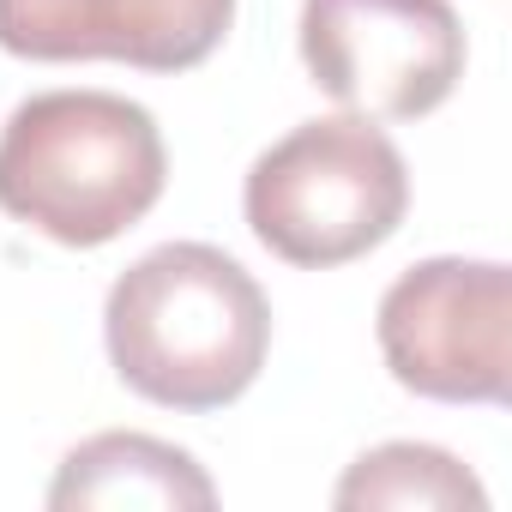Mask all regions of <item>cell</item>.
<instances>
[{"label": "cell", "mask_w": 512, "mask_h": 512, "mask_svg": "<svg viewBox=\"0 0 512 512\" xmlns=\"http://www.w3.org/2000/svg\"><path fill=\"white\" fill-rule=\"evenodd\" d=\"M103 338L127 392L205 416L260 380L272 350V302L223 247L169 241L115 278Z\"/></svg>", "instance_id": "cell-1"}, {"label": "cell", "mask_w": 512, "mask_h": 512, "mask_svg": "<svg viewBox=\"0 0 512 512\" xmlns=\"http://www.w3.org/2000/svg\"><path fill=\"white\" fill-rule=\"evenodd\" d=\"M169 181L145 103L115 91H43L0 127V211L61 247L127 235Z\"/></svg>", "instance_id": "cell-2"}, {"label": "cell", "mask_w": 512, "mask_h": 512, "mask_svg": "<svg viewBox=\"0 0 512 512\" xmlns=\"http://www.w3.org/2000/svg\"><path fill=\"white\" fill-rule=\"evenodd\" d=\"M241 211L278 260L326 272L398 235L410 211V169L368 115H326L290 127L253 157Z\"/></svg>", "instance_id": "cell-3"}, {"label": "cell", "mask_w": 512, "mask_h": 512, "mask_svg": "<svg viewBox=\"0 0 512 512\" xmlns=\"http://www.w3.org/2000/svg\"><path fill=\"white\" fill-rule=\"evenodd\" d=\"M380 356L392 380L434 404H506L512 392V272L500 260H422L380 296Z\"/></svg>", "instance_id": "cell-4"}, {"label": "cell", "mask_w": 512, "mask_h": 512, "mask_svg": "<svg viewBox=\"0 0 512 512\" xmlns=\"http://www.w3.org/2000/svg\"><path fill=\"white\" fill-rule=\"evenodd\" d=\"M314 85L368 121H422L464 79L452 0H302Z\"/></svg>", "instance_id": "cell-5"}, {"label": "cell", "mask_w": 512, "mask_h": 512, "mask_svg": "<svg viewBox=\"0 0 512 512\" xmlns=\"http://www.w3.org/2000/svg\"><path fill=\"white\" fill-rule=\"evenodd\" d=\"M235 0H0V49L19 61H127L187 73L217 55Z\"/></svg>", "instance_id": "cell-6"}, {"label": "cell", "mask_w": 512, "mask_h": 512, "mask_svg": "<svg viewBox=\"0 0 512 512\" xmlns=\"http://www.w3.org/2000/svg\"><path fill=\"white\" fill-rule=\"evenodd\" d=\"M49 506L73 512V506H157V512H181V506H217L211 476L193 464V452L151 440V434H91L85 446H73L49 482Z\"/></svg>", "instance_id": "cell-7"}, {"label": "cell", "mask_w": 512, "mask_h": 512, "mask_svg": "<svg viewBox=\"0 0 512 512\" xmlns=\"http://www.w3.org/2000/svg\"><path fill=\"white\" fill-rule=\"evenodd\" d=\"M344 512H362V506H398V512H446V506H470L482 512L488 506V488L440 446H422V440H386L374 452H362L338 494H332Z\"/></svg>", "instance_id": "cell-8"}]
</instances>
